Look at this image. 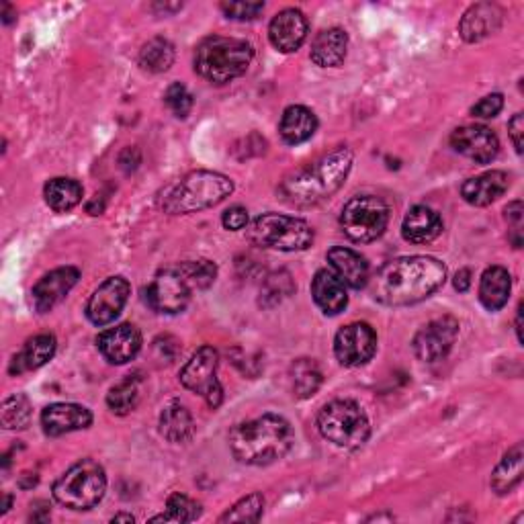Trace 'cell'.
<instances>
[{
  "label": "cell",
  "instance_id": "cell-1",
  "mask_svg": "<svg viewBox=\"0 0 524 524\" xmlns=\"http://www.w3.org/2000/svg\"><path fill=\"white\" fill-rule=\"evenodd\" d=\"M447 281V267L434 256H404L383 265L371 279V295L389 308L428 299Z\"/></svg>",
  "mask_w": 524,
  "mask_h": 524
},
{
  "label": "cell",
  "instance_id": "cell-2",
  "mask_svg": "<svg viewBox=\"0 0 524 524\" xmlns=\"http://www.w3.org/2000/svg\"><path fill=\"white\" fill-rule=\"evenodd\" d=\"M353 162V150L342 146L318 162L287 174L279 187V195L293 207L320 205L342 189L353 170Z\"/></svg>",
  "mask_w": 524,
  "mask_h": 524
},
{
  "label": "cell",
  "instance_id": "cell-3",
  "mask_svg": "<svg viewBox=\"0 0 524 524\" xmlns=\"http://www.w3.org/2000/svg\"><path fill=\"white\" fill-rule=\"evenodd\" d=\"M228 441L238 463L265 467L289 455L295 445V432L283 416L262 414L234 426Z\"/></svg>",
  "mask_w": 524,
  "mask_h": 524
},
{
  "label": "cell",
  "instance_id": "cell-4",
  "mask_svg": "<svg viewBox=\"0 0 524 524\" xmlns=\"http://www.w3.org/2000/svg\"><path fill=\"white\" fill-rule=\"evenodd\" d=\"M234 193V181L222 172L193 170L166 187L158 199L168 215H189L220 205Z\"/></svg>",
  "mask_w": 524,
  "mask_h": 524
},
{
  "label": "cell",
  "instance_id": "cell-5",
  "mask_svg": "<svg viewBox=\"0 0 524 524\" xmlns=\"http://www.w3.org/2000/svg\"><path fill=\"white\" fill-rule=\"evenodd\" d=\"M254 48L246 39L211 35L205 37L193 58L195 72L211 84H228L248 72Z\"/></svg>",
  "mask_w": 524,
  "mask_h": 524
},
{
  "label": "cell",
  "instance_id": "cell-6",
  "mask_svg": "<svg viewBox=\"0 0 524 524\" xmlns=\"http://www.w3.org/2000/svg\"><path fill=\"white\" fill-rule=\"evenodd\" d=\"M107 492V475L95 459H82L60 475L54 484V500L68 510H91Z\"/></svg>",
  "mask_w": 524,
  "mask_h": 524
},
{
  "label": "cell",
  "instance_id": "cell-7",
  "mask_svg": "<svg viewBox=\"0 0 524 524\" xmlns=\"http://www.w3.org/2000/svg\"><path fill=\"white\" fill-rule=\"evenodd\" d=\"M318 430L340 449H361L371 436V422L357 402L334 400L320 410Z\"/></svg>",
  "mask_w": 524,
  "mask_h": 524
},
{
  "label": "cell",
  "instance_id": "cell-8",
  "mask_svg": "<svg viewBox=\"0 0 524 524\" xmlns=\"http://www.w3.org/2000/svg\"><path fill=\"white\" fill-rule=\"evenodd\" d=\"M314 238V228L308 222L283 213H262L248 226V240L254 246L281 252L308 250Z\"/></svg>",
  "mask_w": 524,
  "mask_h": 524
},
{
  "label": "cell",
  "instance_id": "cell-9",
  "mask_svg": "<svg viewBox=\"0 0 524 524\" xmlns=\"http://www.w3.org/2000/svg\"><path fill=\"white\" fill-rule=\"evenodd\" d=\"M389 224V207L375 195H361L348 201L340 213L342 232L357 244L381 238Z\"/></svg>",
  "mask_w": 524,
  "mask_h": 524
},
{
  "label": "cell",
  "instance_id": "cell-10",
  "mask_svg": "<svg viewBox=\"0 0 524 524\" xmlns=\"http://www.w3.org/2000/svg\"><path fill=\"white\" fill-rule=\"evenodd\" d=\"M217 367H220V355L215 348L201 346L179 375L183 387L201 396L211 410H217L224 402V387L217 379Z\"/></svg>",
  "mask_w": 524,
  "mask_h": 524
},
{
  "label": "cell",
  "instance_id": "cell-11",
  "mask_svg": "<svg viewBox=\"0 0 524 524\" xmlns=\"http://www.w3.org/2000/svg\"><path fill=\"white\" fill-rule=\"evenodd\" d=\"M193 289L183 279V275L177 271V267H170L160 271L152 283L146 287V303L158 314L174 316L185 312V308L191 301Z\"/></svg>",
  "mask_w": 524,
  "mask_h": 524
},
{
  "label": "cell",
  "instance_id": "cell-12",
  "mask_svg": "<svg viewBox=\"0 0 524 524\" xmlns=\"http://www.w3.org/2000/svg\"><path fill=\"white\" fill-rule=\"evenodd\" d=\"M377 353V334L367 322H353L338 330L334 355L342 367H363Z\"/></svg>",
  "mask_w": 524,
  "mask_h": 524
},
{
  "label": "cell",
  "instance_id": "cell-13",
  "mask_svg": "<svg viewBox=\"0 0 524 524\" xmlns=\"http://www.w3.org/2000/svg\"><path fill=\"white\" fill-rule=\"evenodd\" d=\"M459 336V320L453 316H443L428 322L418 330L412 340L414 355L424 363L443 361Z\"/></svg>",
  "mask_w": 524,
  "mask_h": 524
},
{
  "label": "cell",
  "instance_id": "cell-14",
  "mask_svg": "<svg viewBox=\"0 0 524 524\" xmlns=\"http://www.w3.org/2000/svg\"><path fill=\"white\" fill-rule=\"evenodd\" d=\"M129 293H131V285L127 279L109 277L105 283H101L95 289L89 303H86V310H84L86 318L99 328L115 322L125 308Z\"/></svg>",
  "mask_w": 524,
  "mask_h": 524
},
{
  "label": "cell",
  "instance_id": "cell-15",
  "mask_svg": "<svg viewBox=\"0 0 524 524\" xmlns=\"http://www.w3.org/2000/svg\"><path fill=\"white\" fill-rule=\"evenodd\" d=\"M451 146L461 156L477 162L490 164L500 152V140L486 125H463L451 134Z\"/></svg>",
  "mask_w": 524,
  "mask_h": 524
},
{
  "label": "cell",
  "instance_id": "cell-16",
  "mask_svg": "<svg viewBox=\"0 0 524 524\" xmlns=\"http://www.w3.org/2000/svg\"><path fill=\"white\" fill-rule=\"evenodd\" d=\"M97 346L111 365H125L140 355L142 334L134 324H119L101 332Z\"/></svg>",
  "mask_w": 524,
  "mask_h": 524
},
{
  "label": "cell",
  "instance_id": "cell-17",
  "mask_svg": "<svg viewBox=\"0 0 524 524\" xmlns=\"http://www.w3.org/2000/svg\"><path fill=\"white\" fill-rule=\"evenodd\" d=\"M78 279H80V271L74 267H60L48 275H43L31 291L35 310L39 314L52 312L56 305L74 289Z\"/></svg>",
  "mask_w": 524,
  "mask_h": 524
},
{
  "label": "cell",
  "instance_id": "cell-18",
  "mask_svg": "<svg viewBox=\"0 0 524 524\" xmlns=\"http://www.w3.org/2000/svg\"><path fill=\"white\" fill-rule=\"evenodd\" d=\"M310 23L299 9H285L277 13L269 25V39L281 54L297 52L308 39Z\"/></svg>",
  "mask_w": 524,
  "mask_h": 524
},
{
  "label": "cell",
  "instance_id": "cell-19",
  "mask_svg": "<svg viewBox=\"0 0 524 524\" xmlns=\"http://www.w3.org/2000/svg\"><path fill=\"white\" fill-rule=\"evenodd\" d=\"M93 424V412L78 404H52L41 412V426L48 436L86 430Z\"/></svg>",
  "mask_w": 524,
  "mask_h": 524
},
{
  "label": "cell",
  "instance_id": "cell-20",
  "mask_svg": "<svg viewBox=\"0 0 524 524\" xmlns=\"http://www.w3.org/2000/svg\"><path fill=\"white\" fill-rule=\"evenodd\" d=\"M502 25V11L492 3H479L465 11L459 21V35L467 43L484 41L486 37L494 35Z\"/></svg>",
  "mask_w": 524,
  "mask_h": 524
},
{
  "label": "cell",
  "instance_id": "cell-21",
  "mask_svg": "<svg viewBox=\"0 0 524 524\" xmlns=\"http://www.w3.org/2000/svg\"><path fill=\"white\" fill-rule=\"evenodd\" d=\"M510 187V177L504 170H490L463 183L461 197L473 207H488L498 201Z\"/></svg>",
  "mask_w": 524,
  "mask_h": 524
},
{
  "label": "cell",
  "instance_id": "cell-22",
  "mask_svg": "<svg viewBox=\"0 0 524 524\" xmlns=\"http://www.w3.org/2000/svg\"><path fill=\"white\" fill-rule=\"evenodd\" d=\"M328 262L330 269L346 287L363 289L369 283V262L359 252L336 246L328 250Z\"/></svg>",
  "mask_w": 524,
  "mask_h": 524
},
{
  "label": "cell",
  "instance_id": "cell-23",
  "mask_svg": "<svg viewBox=\"0 0 524 524\" xmlns=\"http://www.w3.org/2000/svg\"><path fill=\"white\" fill-rule=\"evenodd\" d=\"M443 234L441 215L426 205L412 207L402 224V236L410 244H430Z\"/></svg>",
  "mask_w": 524,
  "mask_h": 524
},
{
  "label": "cell",
  "instance_id": "cell-24",
  "mask_svg": "<svg viewBox=\"0 0 524 524\" xmlns=\"http://www.w3.org/2000/svg\"><path fill=\"white\" fill-rule=\"evenodd\" d=\"M312 297L326 316H338L348 305L346 285L332 269H320L312 281Z\"/></svg>",
  "mask_w": 524,
  "mask_h": 524
},
{
  "label": "cell",
  "instance_id": "cell-25",
  "mask_svg": "<svg viewBox=\"0 0 524 524\" xmlns=\"http://www.w3.org/2000/svg\"><path fill=\"white\" fill-rule=\"evenodd\" d=\"M56 336L54 334H37L25 342L21 353L13 357V363L9 367L11 375H23L27 371H37L46 363H50L56 355Z\"/></svg>",
  "mask_w": 524,
  "mask_h": 524
},
{
  "label": "cell",
  "instance_id": "cell-26",
  "mask_svg": "<svg viewBox=\"0 0 524 524\" xmlns=\"http://www.w3.org/2000/svg\"><path fill=\"white\" fill-rule=\"evenodd\" d=\"M158 428L164 439L172 445H185L193 439L195 434V420L189 408L177 400L168 402L158 420Z\"/></svg>",
  "mask_w": 524,
  "mask_h": 524
},
{
  "label": "cell",
  "instance_id": "cell-27",
  "mask_svg": "<svg viewBox=\"0 0 524 524\" xmlns=\"http://www.w3.org/2000/svg\"><path fill=\"white\" fill-rule=\"evenodd\" d=\"M279 131H281V138L285 144L299 146L314 138V134L318 131V117L308 107L291 105L283 111Z\"/></svg>",
  "mask_w": 524,
  "mask_h": 524
},
{
  "label": "cell",
  "instance_id": "cell-28",
  "mask_svg": "<svg viewBox=\"0 0 524 524\" xmlns=\"http://www.w3.org/2000/svg\"><path fill=\"white\" fill-rule=\"evenodd\" d=\"M348 52V35L340 27L324 29L312 43L310 58L320 68H336L344 62Z\"/></svg>",
  "mask_w": 524,
  "mask_h": 524
},
{
  "label": "cell",
  "instance_id": "cell-29",
  "mask_svg": "<svg viewBox=\"0 0 524 524\" xmlns=\"http://www.w3.org/2000/svg\"><path fill=\"white\" fill-rule=\"evenodd\" d=\"M512 277L504 267H490L479 281V301L488 312H500L510 299Z\"/></svg>",
  "mask_w": 524,
  "mask_h": 524
},
{
  "label": "cell",
  "instance_id": "cell-30",
  "mask_svg": "<svg viewBox=\"0 0 524 524\" xmlns=\"http://www.w3.org/2000/svg\"><path fill=\"white\" fill-rule=\"evenodd\" d=\"M524 473V449L522 443H516L512 449L504 453L500 463L492 473V490L498 496L510 494L520 482Z\"/></svg>",
  "mask_w": 524,
  "mask_h": 524
},
{
  "label": "cell",
  "instance_id": "cell-31",
  "mask_svg": "<svg viewBox=\"0 0 524 524\" xmlns=\"http://www.w3.org/2000/svg\"><path fill=\"white\" fill-rule=\"evenodd\" d=\"M291 389H293V396L297 400H308L312 396H316L324 377L322 371L318 367V363L314 359H297L291 369Z\"/></svg>",
  "mask_w": 524,
  "mask_h": 524
},
{
  "label": "cell",
  "instance_id": "cell-32",
  "mask_svg": "<svg viewBox=\"0 0 524 524\" xmlns=\"http://www.w3.org/2000/svg\"><path fill=\"white\" fill-rule=\"evenodd\" d=\"M82 195H84V189L74 179L58 177V179L48 181V185L43 187V197H46V203L56 213L72 211L82 201Z\"/></svg>",
  "mask_w": 524,
  "mask_h": 524
},
{
  "label": "cell",
  "instance_id": "cell-33",
  "mask_svg": "<svg viewBox=\"0 0 524 524\" xmlns=\"http://www.w3.org/2000/svg\"><path fill=\"white\" fill-rule=\"evenodd\" d=\"M138 62L142 70L150 74H162L174 64V46L164 37H154L142 46Z\"/></svg>",
  "mask_w": 524,
  "mask_h": 524
},
{
  "label": "cell",
  "instance_id": "cell-34",
  "mask_svg": "<svg viewBox=\"0 0 524 524\" xmlns=\"http://www.w3.org/2000/svg\"><path fill=\"white\" fill-rule=\"evenodd\" d=\"M140 379L127 377L113 385L107 393V406L117 416H127L134 412L140 404Z\"/></svg>",
  "mask_w": 524,
  "mask_h": 524
},
{
  "label": "cell",
  "instance_id": "cell-35",
  "mask_svg": "<svg viewBox=\"0 0 524 524\" xmlns=\"http://www.w3.org/2000/svg\"><path fill=\"white\" fill-rule=\"evenodd\" d=\"M31 402L23 393H17V396H11L3 402V408H0V422H3V428L7 430H25L31 424Z\"/></svg>",
  "mask_w": 524,
  "mask_h": 524
},
{
  "label": "cell",
  "instance_id": "cell-36",
  "mask_svg": "<svg viewBox=\"0 0 524 524\" xmlns=\"http://www.w3.org/2000/svg\"><path fill=\"white\" fill-rule=\"evenodd\" d=\"M201 516V504L185 494H172L166 500V512L154 516L152 522H193Z\"/></svg>",
  "mask_w": 524,
  "mask_h": 524
},
{
  "label": "cell",
  "instance_id": "cell-37",
  "mask_svg": "<svg viewBox=\"0 0 524 524\" xmlns=\"http://www.w3.org/2000/svg\"><path fill=\"white\" fill-rule=\"evenodd\" d=\"M177 271L183 275V279L189 283V287L195 291H203L213 285L217 277V267L215 262L201 258V260H187L177 265Z\"/></svg>",
  "mask_w": 524,
  "mask_h": 524
},
{
  "label": "cell",
  "instance_id": "cell-38",
  "mask_svg": "<svg viewBox=\"0 0 524 524\" xmlns=\"http://www.w3.org/2000/svg\"><path fill=\"white\" fill-rule=\"evenodd\" d=\"M262 510H265V498L254 492L238 500L224 516H220V522H258Z\"/></svg>",
  "mask_w": 524,
  "mask_h": 524
},
{
  "label": "cell",
  "instance_id": "cell-39",
  "mask_svg": "<svg viewBox=\"0 0 524 524\" xmlns=\"http://www.w3.org/2000/svg\"><path fill=\"white\" fill-rule=\"evenodd\" d=\"M291 291H293V281H291L289 273L281 271V273L269 277L265 287H262V291H260V305H265V308H273V305H277L285 297H289Z\"/></svg>",
  "mask_w": 524,
  "mask_h": 524
},
{
  "label": "cell",
  "instance_id": "cell-40",
  "mask_svg": "<svg viewBox=\"0 0 524 524\" xmlns=\"http://www.w3.org/2000/svg\"><path fill=\"white\" fill-rule=\"evenodd\" d=\"M164 105L174 113V117L185 119L193 109V95L181 82H172L164 93Z\"/></svg>",
  "mask_w": 524,
  "mask_h": 524
},
{
  "label": "cell",
  "instance_id": "cell-41",
  "mask_svg": "<svg viewBox=\"0 0 524 524\" xmlns=\"http://www.w3.org/2000/svg\"><path fill=\"white\" fill-rule=\"evenodd\" d=\"M220 9L228 19L254 21L262 11H265V3H244V0H238V3H222Z\"/></svg>",
  "mask_w": 524,
  "mask_h": 524
},
{
  "label": "cell",
  "instance_id": "cell-42",
  "mask_svg": "<svg viewBox=\"0 0 524 524\" xmlns=\"http://www.w3.org/2000/svg\"><path fill=\"white\" fill-rule=\"evenodd\" d=\"M504 109V97L500 93L488 95L471 107V115L477 119H492Z\"/></svg>",
  "mask_w": 524,
  "mask_h": 524
},
{
  "label": "cell",
  "instance_id": "cell-43",
  "mask_svg": "<svg viewBox=\"0 0 524 524\" xmlns=\"http://www.w3.org/2000/svg\"><path fill=\"white\" fill-rule=\"evenodd\" d=\"M504 213H506L504 215L506 222L512 226V244H514V248H520L522 246V213H524L522 201L508 203Z\"/></svg>",
  "mask_w": 524,
  "mask_h": 524
},
{
  "label": "cell",
  "instance_id": "cell-44",
  "mask_svg": "<svg viewBox=\"0 0 524 524\" xmlns=\"http://www.w3.org/2000/svg\"><path fill=\"white\" fill-rule=\"evenodd\" d=\"M154 355L162 363H172L179 355V342L172 336H160L154 340Z\"/></svg>",
  "mask_w": 524,
  "mask_h": 524
},
{
  "label": "cell",
  "instance_id": "cell-45",
  "mask_svg": "<svg viewBox=\"0 0 524 524\" xmlns=\"http://www.w3.org/2000/svg\"><path fill=\"white\" fill-rule=\"evenodd\" d=\"M222 224L230 232L244 230L248 226V211L244 207H230L222 217Z\"/></svg>",
  "mask_w": 524,
  "mask_h": 524
},
{
  "label": "cell",
  "instance_id": "cell-46",
  "mask_svg": "<svg viewBox=\"0 0 524 524\" xmlns=\"http://www.w3.org/2000/svg\"><path fill=\"white\" fill-rule=\"evenodd\" d=\"M508 134L518 154H522V134H524V115L516 113L508 123Z\"/></svg>",
  "mask_w": 524,
  "mask_h": 524
},
{
  "label": "cell",
  "instance_id": "cell-47",
  "mask_svg": "<svg viewBox=\"0 0 524 524\" xmlns=\"http://www.w3.org/2000/svg\"><path fill=\"white\" fill-rule=\"evenodd\" d=\"M455 289L459 293H465L469 287H471V271L469 269H461L457 275H455V281H453Z\"/></svg>",
  "mask_w": 524,
  "mask_h": 524
},
{
  "label": "cell",
  "instance_id": "cell-48",
  "mask_svg": "<svg viewBox=\"0 0 524 524\" xmlns=\"http://www.w3.org/2000/svg\"><path fill=\"white\" fill-rule=\"evenodd\" d=\"M522 303L518 305V312H516V336H518V342H522Z\"/></svg>",
  "mask_w": 524,
  "mask_h": 524
},
{
  "label": "cell",
  "instance_id": "cell-49",
  "mask_svg": "<svg viewBox=\"0 0 524 524\" xmlns=\"http://www.w3.org/2000/svg\"><path fill=\"white\" fill-rule=\"evenodd\" d=\"M154 9H160V11H164V13H174V11H181L183 9V5H154Z\"/></svg>",
  "mask_w": 524,
  "mask_h": 524
},
{
  "label": "cell",
  "instance_id": "cell-50",
  "mask_svg": "<svg viewBox=\"0 0 524 524\" xmlns=\"http://www.w3.org/2000/svg\"><path fill=\"white\" fill-rule=\"evenodd\" d=\"M111 520H113V522H134L136 518L131 516V514H115Z\"/></svg>",
  "mask_w": 524,
  "mask_h": 524
},
{
  "label": "cell",
  "instance_id": "cell-51",
  "mask_svg": "<svg viewBox=\"0 0 524 524\" xmlns=\"http://www.w3.org/2000/svg\"><path fill=\"white\" fill-rule=\"evenodd\" d=\"M11 504H13V496H9V494H7V496H5V506H3V514H5V512H9Z\"/></svg>",
  "mask_w": 524,
  "mask_h": 524
}]
</instances>
